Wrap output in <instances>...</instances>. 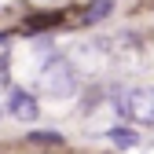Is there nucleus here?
<instances>
[{
  "instance_id": "1",
  "label": "nucleus",
  "mask_w": 154,
  "mask_h": 154,
  "mask_svg": "<svg viewBox=\"0 0 154 154\" xmlns=\"http://www.w3.org/2000/svg\"><path fill=\"white\" fill-rule=\"evenodd\" d=\"M41 88L55 99H66V95L77 92V73H73V63L63 59V55H55L48 59V66L41 70Z\"/></svg>"
},
{
  "instance_id": "2",
  "label": "nucleus",
  "mask_w": 154,
  "mask_h": 154,
  "mask_svg": "<svg viewBox=\"0 0 154 154\" xmlns=\"http://www.w3.org/2000/svg\"><path fill=\"white\" fill-rule=\"evenodd\" d=\"M121 114H128L136 125H154V88H132L125 103H118Z\"/></svg>"
},
{
  "instance_id": "3",
  "label": "nucleus",
  "mask_w": 154,
  "mask_h": 154,
  "mask_svg": "<svg viewBox=\"0 0 154 154\" xmlns=\"http://www.w3.org/2000/svg\"><path fill=\"white\" fill-rule=\"evenodd\" d=\"M8 114L18 118V121H37L41 106H37V99H33L26 88H11V95H8Z\"/></svg>"
},
{
  "instance_id": "4",
  "label": "nucleus",
  "mask_w": 154,
  "mask_h": 154,
  "mask_svg": "<svg viewBox=\"0 0 154 154\" xmlns=\"http://www.w3.org/2000/svg\"><path fill=\"white\" fill-rule=\"evenodd\" d=\"M114 11V0H92V4L85 8V22L92 26V22H103V18Z\"/></svg>"
},
{
  "instance_id": "5",
  "label": "nucleus",
  "mask_w": 154,
  "mask_h": 154,
  "mask_svg": "<svg viewBox=\"0 0 154 154\" xmlns=\"http://www.w3.org/2000/svg\"><path fill=\"white\" fill-rule=\"evenodd\" d=\"M110 140L118 143V147H136V143H140V136H136V132H132V128H125V125H118V128H110Z\"/></svg>"
},
{
  "instance_id": "6",
  "label": "nucleus",
  "mask_w": 154,
  "mask_h": 154,
  "mask_svg": "<svg viewBox=\"0 0 154 154\" xmlns=\"http://www.w3.org/2000/svg\"><path fill=\"white\" fill-rule=\"evenodd\" d=\"M63 22V15H48V18H33L29 22V29H41V26H59Z\"/></svg>"
},
{
  "instance_id": "7",
  "label": "nucleus",
  "mask_w": 154,
  "mask_h": 154,
  "mask_svg": "<svg viewBox=\"0 0 154 154\" xmlns=\"http://www.w3.org/2000/svg\"><path fill=\"white\" fill-rule=\"evenodd\" d=\"M33 140H41V143H44V140H48V143H59L63 136H59V132H33Z\"/></svg>"
},
{
  "instance_id": "8",
  "label": "nucleus",
  "mask_w": 154,
  "mask_h": 154,
  "mask_svg": "<svg viewBox=\"0 0 154 154\" xmlns=\"http://www.w3.org/2000/svg\"><path fill=\"white\" fill-rule=\"evenodd\" d=\"M0 81H8V59H0Z\"/></svg>"
}]
</instances>
